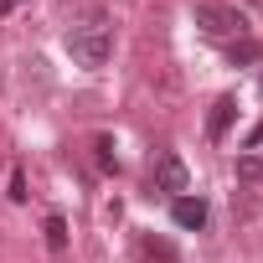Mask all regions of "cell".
<instances>
[{"label":"cell","mask_w":263,"mask_h":263,"mask_svg":"<svg viewBox=\"0 0 263 263\" xmlns=\"http://www.w3.org/2000/svg\"><path fill=\"white\" fill-rule=\"evenodd\" d=\"M155 186H160V191H171V196H186L191 176H186L181 155H160V160H155Z\"/></svg>","instance_id":"3957f363"},{"label":"cell","mask_w":263,"mask_h":263,"mask_svg":"<svg viewBox=\"0 0 263 263\" xmlns=\"http://www.w3.org/2000/svg\"><path fill=\"white\" fill-rule=\"evenodd\" d=\"M171 222L196 232V227L206 222V201H201V196H176V201H171Z\"/></svg>","instance_id":"5b68a950"},{"label":"cell","mask_w":263,"mask_h":263,"mask_svg":"<svg viewBox=\"0 0 263 263\" xmlns=\"http://www.w3.org/2000/svg\"><path fill=\"white\" fill-rule=\"evenodd\" d=\"M196 26L206 31V36H217V42H242L248 36V16L237 11V6H222V0H196Z\"/></svg>","instance_id":"7a4b0ae2"},{"label":"cell","mask_w":263,"mask_h":263,"mask_svg":"<svg viewBox=\"0 0 263 263\" xmlns=\"http://www.w3.org/2000/svg\"><path fill=\"white\" fill-rule=\"evenodd\" d=\"M248 150H263V124H258L253 135H248Z\"/></svg>","instance_id":"7c38bea8"},{"label":"cell","mask_w":263,"mask_h":263,"mask_svg":"<svg viewBox=\"0 0 263 263\" xmlns=\"http://www.w3.org/2000/svg\"><path fill=\"white\" fill-rule=\"evenodd\" d=\"M16 6H21V0H0V11H16Z\"/></svg>","instance_id":"4fadbf2b"},{"label":"cell","mask_w":263,"mask_h":263,"mask_svg":"<svg viewBox=\"0 0 263 263\" xmlns=\"http://www.w3.org/2000/svg\"><path fill=\"white\" fill-rule=\"evenodd\" d=\"M135 263H181V253L165 242V237H140V253Z\"/></svg>","instance_id":"8992f818"},{"label":"cell","mask_w":263,"mask_h":263,"mask_svg":"<svg viewBox=\"0 0 263 263\" xmlns=\"http://www.w3.org/2000/svg\"><path fill=\"white\" fill-rule=\"evenodd\" d=\"M47 248H52V253H62V248H67V222H62V212H52V217H47Z\"/></svg>","instance_id":"ba28073f"},{"label":"cell","mask_w":263,"mask_h":263,"mask_svg":"<svg viewBox=\"0 0 263 263\" xmlns=\"http://www.w3.org/2000/svg\"><path fill=\"white\" fill-rule=\"evenodd\" d=\"M232 119H237V98H232V93H222V98L212 103V119H206V140H227Z\"/></svg>","instance_id":"277c9868"},{"label":"cell","mask_w":263,"mask_h":263,"mask_svg":"<svg viewBox=\"0 0 263 263\" xmlns=\"http://www.w3.org/2000/svg\"><path fill=\"white\" fill-rule=\"evenodd\" d=\"M11 196H16V201H26V176H21V171H11Z\"/></svg>","instance_id":"8fae6325"},{"label":"cell","mask_w":263,"mask_h":263,"mask_svg":"<svg viewBox=\"0 0 263 263\" xmlns=\"http://www.w3.org/2000/svg\"><path fill=\"white\" fill-rule=\"evenodd\" d=\"M67 52H72V62H78V67L98 72V67L114 57V21H108L103 11H88V16L67 31Z\"/></svg>","instance_id":"6da1fadb"},{"label":"cell","mask_w":263,"mask_h":263,"mask_svg":"<svg viewBox=\"0 0 263 263\" xmlns=\"http://www.w3.org/2000/svg\"><path fill=\"white\" fill-rule=\"evenodd\" d=\"M237 181H263V155H237Z\"/></svg>","instance_id":"9c48e42d"},{"label":"cell","mask_w":263,"mask_h":263,"mask_svg":"<svg viewBox=\"0 0 263 263\" xmlns=\"http://www.w3.org/2000/svg\"><path fill=\"white\" fill-rule=\"evenodd\" d=\"M227 57H232V67H253V62L263 57V47H258L253 36H242V42H227Z\"/></svg>","instance_id":"52a82bcc"},{"label":"cell","mask_w":263,"mask_h":263,"mask_svg":"<svg viewBox=\"0 0 263 263\" xmlns=\"http://www.w3.org/2000/svg\"><path fill=\"white\" fill-rule=\"evenodd\" d=\"M93 160H98V171H114V165H119V160H114V140H108V135H98V140H93Z\"/></svg>","instance_id":"30bf717a"}]
</instances>
